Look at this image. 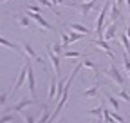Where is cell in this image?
<instances>
[{"mask_svg": "<svg viewBox=\"0 0 130 123\" xmlns=\"http://www.w3.org/2000/svg\"><path fill=\"white\" fill-rule=\"evenodd\" d=\"M90 45H94V47L105 51L112 60H116V54L112 53V49H110V45H108V42H107V40H103V38H96V40H90Z\"/></svg>", "mask_w": 130, "mask_h": 123, "instance_id": "obj_8", "label": "cell"}, {"mask_svg": "<svg viewBox=\"0 0 130 123\" xmlns=\"http://www.w3.org/2000/svg\"><path fill=\"white\" fill-rule=\"evenodd\" d=\"M22 49H24V54H25V58H29V60H36L38 64H43V60H40V58H38L36 51L32 49V45H31V43H22Z\"/></svg>", "mask_w": 130, "mask_h": 123, "instance_id": "obj_12", "label": "cell"}, {"mask_svg": "<svg viewBox=\"0 0 130 123\" xmlns=\"http://www.w3.org/2000/svg\"><path fill=\"white\" fill-rule=\"evenodd\" d=\"M116 36H118V22H114V24H108V25L105 27V33H103V40L110 42V40H114Z\"/></svg>", "mask_w": 130, "mask_h": 123, "instance_id": "obj_11", "label": "cell"}, {"mask_svg": "<svg viewBox=\"0 0 130 123\" xmlns=\"http://www.w3.org/2000/svg\"><path fill=\"white\" fill-rule=\"evenodd\" d=\"M81 2H90V0H81Z\"/></svg>", "mask_w": 130, "mask_h": 123, "instance_id": "obj_38", "label": "cell"}, {"mask_svg": "<svg viewBox=\"0 0 130 123\" xmlns=\"http://www.w3.org/2000/svg\"><path fill=\"white\" fill-rule=\"evenodd\" d=\"M14 118H13V114H4L2 118H0V123H11Z\"/></svg>", "mask_w": 130, "mask_h": 123, "instance_id": "obj_32", "label": "cell"}, {"mask_svg": "<svg viewBox=\"0 0 130 123\" xmlns=\"http://www.w3.org/2000/svg\"><path fill=\"white\" fill-rule=\"evenodd\" d=\"M49 119H51V112H49V109L43 105V107H42V114H40V118L36 119V123H47Z\"/></svg>", "mask_w": 130, "mask_h": 123, "instance_id": "obj_19", "label": "cell"}, {"mask_svg": "<svg viewBox=\"0 0 130 123\" xmlns=\"http://www.w3.org/2000/svg\"><path fill=\"white\" fill-rule=\"evenodd\" d=\"M119 17H121V9L112 2L110 11H108V22H107V25H108V24H114V22H118V20H119Z\"/></svg>", "mask_w": 130, "mask_h": 123, "instance_id": "obj_13", "label": "cell"}, {"mask_svg": "<svg viewBox=\"0 0 130 123\" xmlns=\"http://www.w3.org/2000/svg\"><path fill=\"white\" fill-rule=\"evenodd\" d=\"M69 29L78 31V33H81V35H90V33H92V31H90L87 25H83V24H78V22H71V24H69Z\"/></svg>", "mask_w": 130, "mask_h": 123, "instance_id": "obj_16", "label": "cell"}, {"mask_svg": "<svg viewBox=\"0 0 130 123\" xmlns=\"http://www.w3.org/2000/svg\"><path fill=\"white\" fill-rule=\"evenodd\" d=\"M22 116H24V121H25V123H36V119H35V116H32L31 112H24Z\"/></svg>", "mask_w": 130, "mask_h": 123, "instance_id": "obj_29", "label": "cell"}, {"mask_svg": "<svg viewBox=\"0 0 130 123\" xmlns=\"http://www.w3.org/2000/svg\"><path fill=\"white\" fill-rule=\"evenodd\" d=\"M118 40L121 43V47L126 54H130V38L126 36V33H118Z\"/></svg>", "mask_w": 130, "mask_h": 123, "instance_id": "obj_14", "label": "cell"}, {"mask_svg": "<svg viewBox=\"0 0 130 123\" xmlns=\"http://www.w3.org/2000/svg\"><path fill=\"white\" fill-rule=\"evenodd\" d=\"M67 6L74 7L83 18H89V13L98 6V0H90V2H79V4H76V2H67Z\"/></svg>", "mask_w": 130, "mask_h": 123, "instance_id": "obj_2", "label": "cell"}, {"mask_svg": "<svg viewBox=\"0 0 130 123\" xmlns=\"http://www.w3.org/2000/svg\"><path fill=\"white\" fill-rule=\"evenodd\" d=\"M63 54H65V58H79L81 56V53H76V51H65Z\"/></svg>", "mask_w": 130, "mask_h": 123, "instance_id": "obj_30", "label": "cell"}, {"mask_svg": "<svg viewBox=\"0 0 130 123\" xmlns=\"http://www.w3.org/2000/svg\"><path fill=\"white\" fill-rule=\"evenodd\" d=\"M69 36H71V42H78L81 36H83V35H81V33H78V31H69Z\"/></svg>", "mask_w": 130, "mask_h": 123, "instance_id": "obj_26", "label": "cell"}, {"mask_svg": "<svg viewBox=\"0 0 130 123\" xmlns=\"http://www.w3.org/2000/svg\"><path fill=\"white\" fill-rule=\"evenodd\" d=\"M27 80V64L25 65H22L20 67V72H18V78H16V82H14V85H13V89H11V92H14V90H18L22 85H24V82ZM9 92V94H11Z\"/></svg>", "mask_w": 130, "mask_h": 123, "instance_id": "obj_10", "label": "cell"}, {"mask_svg": "<svg viewBox=\"0 0 130 123\" xmlns=\"http://www.w3.org/2000/svg\"><path fill=\"white\" fill-rule=\"evenodd\" d=\"M94 123H105V121H103V118H96V119H94Z\"/></svg>", "mask_w": 130, "mask_h": 123, "instance_id": "obj_36", "label": "cell"}, {"mask_svg": "<svg viewBox=\"0 0 130 123\" xmlns=\"http://www.w3.org/2000/svg\"><path fill=\"white\" fill-rule=\"evenodd\" d=\"M45 51H47V58H49V62H51V65H53V69H54V74L58 76V78H60V56L51 49V45H45Z\"/></svg>", "mask_w": 130, "mask_h": 123, "instance_id": "obj_5", "label": "cell"}, {"mask_svg": "<svg viewBox=\"0 0 130 123\" xmlns=\"http://www.w3.org/2000/svg\"><path fill=\"white\" fill-rule=\"evenodd\" d=\"M36 103V100H32V98H22V100H18L13 107H9V112H22V111H25L27 107H31V105H35Z\"/></svg>", "mask_w": 130, "mask_h": 123, "instance_id": "obj_6", "label": "cell"}, {"mask_svg": "<svg viewBox=\"0 0 130 123\" xmlns=\"http://www.w3.org/2000/svg\"><path fill=\"white\" fill-rule=\"evenodd\" d=\"M114 4H116V6L121 9V7H123V4H126V0H114Z\"/></svg>", "mask_w": 130, "mask_h": 123, "instance_id": "obj_34", "label": "cell"}, {"mask_svg": "<svg viewBox=\"0 0 130 123\" xmlns=\"http://www.w3.org/2000/svg\"><path fill=\"white\" fill-rule=\"evenodd\" d=\"M51 49H53L58 56H60L61 53H65V49H63V45H61V43H53V45H51Z\"/></svg>", "mask_w": 130, "mask_h": 123, "instance_id": "obj_25", "label": "cell"}, {"mask_svg": "<svg viewBox=\"0 0 130 123\" xmlns=\"http://www.w3.org/2000/svg\"><path fill=\"white\" fill-rule=\"evenodd\" d=\"M14 18H16V22H18V25L22 29H29L31 27V18L27 17V14H14Z\"/></svg>", "mask_w": 130, "mask_h": 123, "instance_id": "obj_17", "label": "cell"}, {"mask_svg": "<svg viewBox=\"0 0 130 123\" xmlns=\"http://www.w3.org/2000/svg\"><path fill=\"white\" fill-rule=\"evenodd\" d=\"M83 67H87V69L94 71V72H96V76H98V72H100V67H98L92 60H83Z\"/></svg>", "mask_w": 130, "mask_h": 123, "instance_id": "obj_23", "label": "cell"}, {"mask_svg": "<svg viewBox=\"0 0 130 123\" xmlns=\"http://www.w3.org/2000/svg\"><path fill=\"white\" fill-rule=\"evenodd\" d=\"M125 33H126V36L130 38V24H126V31H125Z\"/></svg>", "mask_w": 130, "mask_h": 123, "instance_id": "obj_35", "label": "cell"}, {"mask_svg": "<svg viewBox=\"0 0 130 123\" xmlns=\"http://www.w3.org/2000/svg\"><path fill=\"white\" fill-rule=\"evenodd\" d=\"M7 98H9V92H6V90H2V94H0V105H6V101H7Z\"/></svg>", "mask_w": 130, "mask_h": 123, "instance_id": "obj_31", "label": "cell"}, {"mask_svg": "<svg viewBox=\"0 0 130 123\" xmlns=\"http://www.w3.org/2000/svg\"><path fill=\"white\" fill-rule=\"evenodd\" d=\"M110 0H107V2L103 4V7H101V11H100V14H98V18H96V35H98V38H103V33H105V27H107V24H105V17H107V13L110 11Z\"/></svg>", "mask_w": 130, "mask_h": 123, "instance_id": "obj_1", "label": "cell"}, {"mask_svg": "<svg viewBox=\"0 0 130 123\" xmlns=\"http://www.w3.org/2000/svg\"><path fill=\"white\" fill-rule=\"evenodd\" d=\"M29 11H35V13H40V6H27Z\"/></svg>", "mask_w": 130, "mask_h": 123, "instance_id": "obj_33", "label": "cell"}, {"mask_svg": "<svg viewBox=\"0 0 130 123\" xmlns=\"http://www.w3.org/2000/svg\"><path fill=\"white\" fill-rule=\"evenodd\" d=\"M100 87H101V82H98L94 87H89V89L83 90V96H85V98H92V96H96V94H98V89H100Z\"/></svg>", "mask_w": 130, "mask_h": 123, "instance_id": "obj_18", "label": "cell"}, {"mask_svg": "<svg viewBox=\"0 0 130 123\" xmlns=\"http://www.w3.org/2000/svg\"><path fill=\"white\" fill-rule=\"evenodd\" d=\"M123 67H125V71L128 72L130 71V60H128V54L123 51Z\"/></svg>", "mask_w": 130, "mask_h": 123, "instance_id": "obj_28", "label": "cell"}, {"mask_svg": "<svg viewBox=\"0 0 130 123\" xmlns=\"http://www.w3.org/2000/svg\"><path fill=\"white\" fill-rule=\"evenodd\" d=\"M36 2H40L42 6H45V7H49V9H51V11H54L56 14H60L56 9H54V4H53V0H36Z\"/></svg>", "mask_w": 130, "mask_h": 123, "instance_id": "obj_24", "label": "cell"}, {"mask_svg": "<svg viewBox=\"0 0 130 123\" xmlns=\"http://www.w3.org/2000/svg\"><path fill=\"white\" fill-rule=\"evenodd\" d=\"M0 43H2L4 45V47H7V49H11V51H14V53H18V54H22L24 53V49L20 47V45H16V43H13V42H9L7 38H0Z\"/></svg>", "mask_w": 130, "mask_h": 123, "instance_id": "obj_15", "label": "cell"}, {"mask_svg": "<svg viewBox=\"0 0 130 123\" xmlns=\"http://www.w3.org/2000/svg\"><path fill=\"white\" fill-rule=\"evenodd\" d=\"M58 76L54 74V76H51V80H49V90H47V101H51V100H54L56 98V94H58Z\"/></svg>", "mask_w": 130, "mask_h": 123, "instance_id": "obj_9", "label": "cell"}, {"mask_svg": "<svg viewBox=\"0 0 130 123\" xmlns=\"http://www.w3.org/2000/svg\"><path fill=\"white\" fill-rule=\"evenodd\" d=\"M105 98H107V101L112 105V109H114V111H119L121 103H119V100H118V98H114L112 94H108V92H105Z\"/></svg>", "mask_w": 130, "mask_h": 123, "instance_id": "obj_20", "label": "cell"}, {"mask_svg": "<svg viewBox=\"0 0 130 123\" xmlns=\"http://www.w3.org/2000/svg\"><path fill=\"white\" fill-rule=\"evenodd\" d=\"M107 76H108V80H112L118 87H123V85H125V78H123V74L119 72V69L114 65V64L107 69Z\"/></svg>", "mask_w": 130, "mask_h": 123, "instance_id": "obj_4", "label": "cell"}, {"mask_svg": "<svg viewBox=\"0 0 130 123\" xmlns=\"http://www.w3.org/2000/svg\"><path fill=\"white\" fill-rule=\"evenodd\" d=\"M2 2H7V0H2Z\"/></svg>", "mask_w": 130, "mask_h": 123, "instance_id": "obj_40", "label": "cell"}, {"mask_svg": "<svg viewBox=\"0 0 130 123\" xmlns=\"http://www.w3.org/2000/svg\"><path fill=\"white\" fill-rule=\"evenodd\" d=\"M27 17H29L32 22H35L42 31H54V27L49 24V22L42 17V14H40V13H35V11H29V9H27Z\"/></svg>", "mask_w": 130, "mask_h": 123, "instance_id": "obj_3", "label": "cell"}, {"mask_svg": "<svg viewBox=\"0 0 130 123\" xmlns=\"http://www.w3.org/2000/svg\"><path fill=\"white\" fill-rule=\"evenodd\" d=\"M126 78H128V80H130V71H128V72H126Z\"/></svg>", "mask_w": 130, "mask_h": 123, "instance_id": "obj_37", "label": "cell"}, {"mask_svg": "<svg viewBox=\"0 0 130 123\" xmlns=\"http://www.w3.org/2000/svg\"><path fill=\"white\" fill-rule=\"evenodd\" d=\"M71 43H72V42H71V36H69V31H67V33H65V31H61V45H63V49L67 51Z\"/></svg>", "mask_w": 130, "mask_h": 123, "instance_id": "obj_22", "label": "cell"}, {"mask_svg": "<svg viewBox=\"0 0 130 123\" xmlns=\"http://www.w3.org/2000/svg\"><path fill=\"white\" fill-rule=\"evenodd\" d=\"M27 85H29V94L32 100H36V82H35V71H32L31 64L27 62Z\"/></svg>", "mask_w": 130, "mask_h": 123, "instance_id": "obj_7", "label": "cell"}, {"mask_svg": "<svg viewBox=\"0 0 130 123\" xmlns=\"http://www.w3.org/2000/svg\"><path fill=\"white\" fill-rule=\"evenodd\" d=\"M119 98H121L125 103H130V94H128L125 89H121V90H119Z\"/></svg>", "mask_w": 130, "mask_h": 123, "instance_id": "obj_27", "label": "cell"}, {"mask_svg": "<svg viewBox=\"0 0 130 123\" xmlns=\"http://www.w3.org/2000/svg\"><path fill=\"white\" fill-rule=\"evenodd\" d=\"M103 111H105V103H101L98 109H89L87 114H90V116H94V118H103Z\"/></svg>", "mask_w": 130, "mask_h": 123, "instance_id": "obj_21", "label": "cell"}, {"mask_svg": "<svg viewBox=\"0 0 130 123\" xmlns=\"http://www.w3.org/2000/svg\"><path fill=\"white\" fill-rule=\"evenodd\" d=\"M126 4H130V0H126Z\"/></svg>", "mask_w": 130, "mask_h": 123, "instance_id": "obj_39", "label": "cell"}]
</instances>
